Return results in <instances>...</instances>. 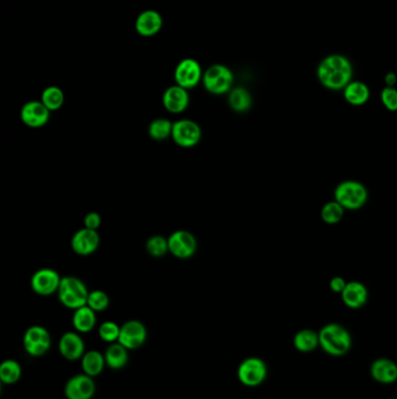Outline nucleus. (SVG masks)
Instances as JSON below:
<instances>
[{"mask_svg":"<svg viewBox=\"0 0 397 399\" xmlns=\"http://www.w3.org/2000/svg\"><path fill=\"white\" fill-rule=\"evenodd\" d=\"M352 76L353 66L344 55H329L322 60L317 68L318 81L329 90H344L347 84L352 82Z\"/></svg>","mask_w":397,"mask_h":399,"instance_id":"nucleus-1","label":"nucleus"},{"mask_svg":"<svg viewBox=\"0 0 397 399\" xmlns=\"http://www.w3.org/2000/svg\"><path fill=\"white\" fill-rule=\"evenodd\" d=\"M320 346L332 356H342L350 350L352 345L350 332L338 324H329L320 329Z\"/></svg>","mask_w":397,"mask_h":399,"instance_id":"nucleus-2","label":"nucleus"},{"mask_svg":"<svg viewBox=\"0 0 397 399\" xmlns=\"http://www.w3.org/2000/svg\"><path fill=\"white\" fill-rule=\"evenodd\" d=\"M333 195L345 210H358L366 204L368 191L359 181L346 180L335 187Z\"/></svg>","mask_w":397,"mask_h":399,"instance_id":"nucleus-3","label":"nucleus"},{"mask_svg":"<svg viewBox=\"0 0 397 399\" xmlns=\"http://www.w3.org/2000/svg\"><path fill=\"white\" fill-rule=\"evenodd\" d=\"M57 297L61 304L66 309H77L86 305L89 291L86 284L76 277H64L60 284Z\"/></svg>","mask_w":397,"mask_h":399,"instance_id":"nucleus-4","label":"nucleus"},{"mask_svg":"<svg viewBox=\"0 0 397 399\" xmlns=\"http://www.w3.org/2000/svg\"><path fill=\"white\" fill-rule=\"evenodd\" d=\"M203 84L210 94L224 95L232 90L234 75L225 64H212L203 75Z\"/></svg>","mask_w":397,"mask_h":399,"instance_id":"nucleus-5","label":"nucleus"},{"mask_svg":"<svg viewBox=\"0 0 397 399\" xmlns=\"http://www.w3.org/2000/svg\"><path fill=\"white\" fill-rule=\"evenodd\" d=\"M202 66L198 61L191 58H187L179 61L174 71V79L177 86H182L184 89H192L198 83L203 81Z\"/></svg>","mask_w":397,"mask_h":399,"instance_id":"nucleus-6","label":"nucleus"},{"mask_svg":"<svg viewBox=\"0 0 397 399\" xmlns=\"http://www.w3.org/2000/svg\"><path fill=\"white\" fill-rule=\"evenodd\" d=\"M172 138L181 147L190 149L201 141L202 129L191 119H179L172 124Z\"/></svg>","mask_w":397,"mask_h":399,"instance_id":"nucleus-7","label":"nucleus"},{"mask_svg":"<svg viewBox=\"0 0 397 399\" xmlns=\"http://www.w3.org/2000/svg\"><path fill=\"white\" fill-rule=\"evenodd\" d=\"M51 346V339L49 332L42 326H31L25 332V350L31 356H42L49 350Z\"/></svg>","mask_w":397,"mask_h":399,"instance_id":"nucleus-8","label":"nucleus"},{"mask_svg":"<svg viewBox=\"0 0 397 399\" xmlns=\"http://www.w3.org/2000/svg\"><path fill=\"white\" fill-rule=\"evenodd\" d=\"M169 252L179 259L192 257L197 251V239L190 231L176 230L168 237Z\"/></svg>","mask_w":397,"mask_h":399,"instance_id":"nucleus-9","label":"nucleus"},{"mask_svg":"<svg viewBox=\"0 0 397 399\" xmlns=\"http://www.w3.org/2000/svg\"><path fill=\"white\" fill-rule=\"evenodd\" d=\"M267 367L257 357H249L242 361L238 368V378L246 387H257L266 380Z\"/></svg>","mask_w":397,"mask_h":399,"instance_id":"nucleus-10","label":"nucleus"},{"mask_svg":"<svg viewBox=\"0 0 397 399\" xmlns=\"http://www.w3.org/2000/svg\"><path fill=\"white\" fill-rule=\"evenodd\" d=\"M61 280L62 278L60 277L57 271L48 269V267L40 269L31 276V290L39 295L48 297L51 294L57 293Z\"/></svg>","mask_w":397,"mask_h":399,"instance_id":"nucleus-11","label":"nucleus"},{"mask_svg":"<svg viewBox=\"0 0 397 399\" xmlns=\"http://www.w3.org/2000/svg\"><path fill=\"white\" fill-rule=\"evenodd\" d=\"M147 340V329L144 324L138 320H129L125 322L121 326L120 335L118 339V342L124 346L125 348L134 349L140 348L144 345Z\"/></svg>","mask_w":397,"mask_h":399,"instance_id":"nucleus-12","label":"nucleus"},{"mask_svg":"<svg viewBox=\"0 0 397 399\" xmlns=\"http://www.w3.org/2000/svg\"><path fill=\"white\" fill-rule=\"evenodd\" d=\"M51 111L41 101H29L20 111V118L25 125L31 129H39L47 124Z\"/></svg>","mask_w":397,"mask_h":399,"instance_id":"nucleus-13","label":"nucleus"},{"mask_svg":"<svg viewBox=\"0 0 397 399\" xmlns=\"http://www.w3.org/2000/svg\"><path fill=\"white\" fill-rule=\"evenodd\" d=\"M96 392V384L92 377L83 374L68 380L64 387L66 399H91Z\"/></svg>","mask_w":397,"mask_h":399,"instance_id":"nucleus-14","label":"nucleus"},{"mask_svg":"<svg viewBox=\"0 0 397 399\" xmlns=\"http://www.w3.org/2000/svg\"><path fill=\"white\" fill-rule=\"evenodd\" d=\"M101 243V237L97 230L83 228L75 232L71 239V249L79 256H89L97 250Z\"/></svg>","mask_w":397,"mask_h":399,"instance_id":"nucleus-15","label":"nucleus"},{"mask_svg":"<svg viewBox=\"0 0 397 399\" xmlns=\"http://www.w3.org/2000/svg\"><path fill=\"white\" fill-rule=\"evenodd\" d=\"M189 103H190V96L187 89L177 84L169 86L162 96V104L164 109L170 114H182L187 110Z\"/></svg>","mask_w":397,"mask_h":399,"instance_id":"nucleus-16","label":"nucleus"},{"mask_svg":"<svg viewBox=\"0 0 397 399\" xmlns=\"http://www.w3.org/2000/svg\"><path fill=\"white\" fill-rule=\"evenodd\" d=\"M164 26V19L155 10H146L141 12L136 20V31L144 38L154 36Z\"/></svg>","mask_w":397,"mask_h":399,"instance_id":"nucleus-17","label":"nucleus"},{"mask_svg":"<svg viewBox=\"0 0 397 399\" xmlns=\"http://www.w3.org/2000/svg\"><path fill=\"white\" fill-rule=\"evenodd\" d=\"M60 354L62 355L66 360L76 361L78 359H82L83 355L86 354L84 349V341L82 337L78 335L77 332H64L59 342Z\"/></svg>","mask_w":397,"mask_h":399,"instance_id":"nucleus-18","label":"nucleus"},{"mask_svg":"<svg viewBox=\"0 0 397 399\" xmlns=\"http://www.w3.org/2000/svg\"><path fill=\"white\" fill-rule=\"evenodd\" d=\"M344 304L350 309H360L368 300V290L360 282H347L346 287L342 292Z\"/></svg>","mask_w":397,"mask_h":399,"instance_id":"nucleus-19","label":"nucleus"},{"mask_svg":"<svg viewBox=\"0 0 397 399\" xmlns=\"http://www.w3.org/2000/svg\"><path fill=\"white\" fill-rule=\"evenodd\" d=\"M370 372L375 380L380 383H394L397 380V365L393 361L380 359L372 364Z\"/></svg>","mask_w":397,"mask_h":399,"instance_id":"nucleus-20","label":"nucleus"},{"mask_svg":"<svg viewBox=\"0 0 397 399\" xmlns=\"http://www.w3.org/2000/svg\"><path fill=\"white\" fill-rule=\"evenodd\" d=\"M370 97V88L366 83L360 82V81H352L344 89V98L350 106H363L368 102Z\"/></svg>","mask_w":397,"mask_h":399,"instance_id":"nucleus-21","label":"nucleus"},{"mask_svg":"<svg viewBox=\"0 0 397 399\" xmlns=\"http://www.w3.org/2000/svg\"><path fill=\"white\" fill-rule=\"evenodd\" d=\"M96 321H97L96 312L94 309H90L89 306L86 305L81 309H75V313L73 315V326L77 332H91L96 326Z\"/></svg>","mask_w":397,"mask_h":399,"instance_id":"nucleus-22","label":"nucleus"},{"mask_svg":"<svg viewBox=\"0 0 397 399\" xmlns=\"http://www.w3.org/2000/svg\"><path fill=\"white\" fill-rule=\"evenodd\" d=\"M229 106L235 112H246L252 108L253 98L247 89L242 86H237L229 93Z\"/></svg>","mask_w":397,"mask_h":399,"instance_id":"nucleus-23","label":"nucleus"},{"mask_svg":"<svg viewBox=\"0 0 397 399\" xmlns=\"http://www.w3.org/2000/svg\"><path fill=\"white\" fill-rule=\"evenodd\" d=\"M105 357L97 350H91L83 355L82 369L84 374L90 377H96L101 375L103 369L105 367Z\"/></svg>","mask_w":397,"mask_h":399,"instance_id":"nucleus-24","label":"nucleus"},{"mask_svg":"<svg viewBox=\"0 0 397 399\" xmlns=\"http://www.w3.org/2000/svg\"><path fill=\"white\" fill-rule=\"evenodd\" d=\"M129 349L125 348L124 346L118 343H113L106 349L104 357H105L106 365L110 368L118 370V369L124 368L125 365L129 362Z\"/></svg>","mask_w":397,"mask_h":399,"instance_id":"nucleus-25","label":"nucleus"},{"mask_svg":"<svg viewBox=\"0 0 397 399\" xmlns=\"http://www.w3.org/2000/svg\"><path fill=\"white\" fill-rule=\"evenodd\" d=\"M294 346L300 352H311L320 346V335L311 329H303L296 332L294 337Z\"/></svg>","mask_w":397,"mask_h":399,"instance_id":"nucleus-26","label":"nucleus"},{"mask_svg":"<svg viewBox=\"0 0 397 399\" xmlns=\"http://www.w3.org/2000/svg\"><path fill=\"white\" fill-rule=\"evenodd\" d=\"M64 93L61 88L56 86H47L41 95V102L47 106L49 111L61 109L64 104Z\"/></svg>","mask_w":397,"mask_h":399,"instance_id":"nucleus-27","label":"nucleus"},{"mask_svg":"<svg viewBox=\"0 0 397 399\" xmlns=\"http://www.w3.org/2000/svg\"><path fill=\"white\" fill-rule=\"evenodd\" d=\"M172 124L174 123L167 118L154 119L149 126V137L157 141H166L167 138L172 137Z\"/></svg>","mask_w":397,"mask_h":399,"instance_id":"nucleus-28","label":"nucleus"},{"mask_svg":"<svg viewBox=\"0 0 397 399\" xmlns=\"http://www.w3.org/2000/svg\"><path fill=\"white\" fill-rule=\"evenodd\" d=\"M21 377V367L14 360H6L0 365V380L4 384H16Z\"/></svg>","mask_w":397,"mask_h":399,"instance_id":"nucleus-29","label":"nucleus"},{"mask_svg":"<svg viewBox=\"0 0 397 399\" xmlns=\"http://www.w3.org/2000/svg\"><path fill=\"white\" fill-rule=\"evenodd\" d=\"M344 213H345V209L335 200H333L322 207L320 217L325 223L337 224L343 219Z\"/></svg>","mask_w":397,"mask_h":399,"instance_id":"nucleus-30","label":"nucleus"},{"mask_svg":"<svg viewBox=\"0 0 397 399\" xmlns=\"http://www.w3.org/2000/svg\"><path fill=\"white\" fill-rule=\"evenodd\" d=\"M146 250L154 258H161L169 252L168 239L161 235L152 236L146 242Z\"/></svg>","mask_w":397,"mask_h":399,"instance_id":"nucleus-31","label":"nucleus"},{"mask_svg":"<svg viewBox=\"0 0 397 399\" xmlns=\"http://www.w3.org/2000/svg\"><path fill=\"white\" fill-rule=\"evenodd\" d=\"M86 305L89 306L90 309H94V312H103V311H105L109 307V295L104 291H91V292H89Z\"/></svg>","mask_w":397,"mask_h":399,"instance_id":"nucleus-32","label":"nucleus"},{"mask_svg":"<svg viewBox=\"0 0 397 399\" xmlns=\"http://www.w3.org/2000/svg\"><path fill=\"white\" fill-rule=\"evenodd\" d=\"M120 328L121 327H119L116 322L106 321L104 324H101V327L98 329V334H99L101 340L112 343L119 339Z\"/></svg>","mask_w":397,"mask_h":399,"instance_id":"nucleus-33","label":"nucleus"},{"mask_svg":"<svg viewBox=\"0 0 397 399\" xmlns=\"http://www.w3.org/2000/svg\"><path fill=\"white\" fill-rule=\"evenodd\" d=\"M381 102L385 109L392 112L397 111V89L395 86H385L382 89Z\"/></svg>","mask_w":397,"mask_h":399,"instance_id":"nucleus-34","label":"nucleus"},{"mask_svg":"<svg viewBox=\"0 0 397 399\" xmlns=\"http://www.w3.org/2000/svg\"><path fill=\"white\" fill-rule=\"evenodd\" d=\"M101 217L98 213L91 212L84 217V227L91 230H97L101 227Z\"/></svg>","mask_w":397,"mask_h":399,"instance_id":"nucleus-35","label":"nucleus"},{"mask_svg":"<svg viewBox=\"0 0 397 399\" xmlns=\"http://www.w3.org/2000/svg\"><path fill=\"white\" fill-rule=\"evenodd\" d=\"M347 282L343 277H333V278L330 280V289H331L335 293H340L343 292L344 289L346 287Z\"/></svg>","mask_w":397,"mask_h":399,"instance_id":"nucleus-36","label":"nucleus"},{"mask_svg":"<svg viewBox=\"0 0 397 399\" xmlns=\"http://www.w3.org/2000/svg\"><path fill=\"white\" fill-rule=\"evenodd\" d=\"M385 86H395V84H396L397 82L396 74H394V73H388V74L385 75Z\"/></svg>","mask_w":397,"mask_h":399,"instance_id":"nucleus-37","label":"nucleus"},{"mask_svg":"<svg viewBox=\"0 0 397 399\" xmlns=\"http://www.w3.org/2000/svg\"><path fill=\"white\" fill-rule=\"evenodd\" d=\"M390 399H395V398H390Z\"/></svg>","mask_w":397,"mask_h":399,"instance_id":"nucleus-38","label":"nucleus"}]
</instances>
